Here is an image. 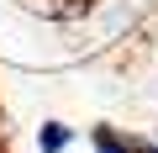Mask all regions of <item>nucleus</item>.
Wrapping results in <instances>:
<instances>
[{
	"label": "nucleus",
	"mask_w": 158,
	"mask_h": 153,
	"mask_svg": "<svg viewBox=\"0 0 158 153\" xmlns=\"http://www.w3.org/2000/svg\"><path fill=\"white\" fill-rule=\"evenodd\" d=\"M90 148L95 153H158V137H137L127 127H95L90 132Z\"/></svg>",
	"instance_id": "f257e3e1"
},
{
	"label": "nucleus",
	"mask_w": 158,
	"mask_h": 153,
	"mask_svg": "<svg viewBox=\"0 0 158 153\" xmlns=\"http://www.w3.org/2000/svg\"><path fill=\"white\" fill-rule=\"evenodd\" d=\"M69 142H74V127H63V121H42V132H37V153H69Z\"/></svg>",
	"instance_id": "f03ea898"
}]
</instances>
